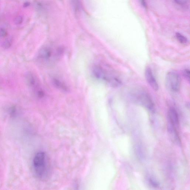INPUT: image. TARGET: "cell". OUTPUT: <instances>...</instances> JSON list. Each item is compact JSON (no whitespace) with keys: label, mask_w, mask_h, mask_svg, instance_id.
Segmentation results:
<instances>
[{"label":"cell","mask_w":190,"mask_h":190,"mask_svg":"<svg viewBox=\"0 0 190 190\" xmlns=\"http://www.w3.org/2000/svg\"><path fill=\"white\" fill-rule=\"evenodd\" d=\"M33 168L35 175L39 179L45 180L49 176V161L44 152H39L35 155L33 160Z\"/></svg>","instance_id":"cell-1"},{"label":"cell","mask_w":190,"mask_h":190,"mask_svg":"<svg viewBox=\"0 0 190 190\" xmlns=\"http://www.w3.org/2000/svg\"><path fill=\"white\" fill-rule=\"evenodd\" d=\"M92 71L94 76L96 79L106 82L113 87H118L121 84L119 79L111 74L101 66H94Z\"/></svg>","instance_id":"cell-2"},{"label":"cell","mask_w":190,"mask_h":190,"mask_svg":"<svg viewBox=\"0 0 190 190\" xmlns=\"http://www.w3.org/2000/svg\"><path fill=\"white\" fill-rule=\"evenodd\" d=\"M131 97L135 103L150 111H153L154 104L150 95L142 90L134 91L131 94Z\"/></svg>","instance_id":"cell-3"},{"label":"cell","mask_w":190,"mask_h":190,"mask_svg":"<svg viewBox=\"0 0 190 190\" xmlns=\"http://www.w3.org/2000/svg\"><path fill=\"white\" fill-rule=\"evenodd\" d=\"M63 52L61 48L44 47L40 50L39 57L47 64H52L60 57Z\"/></svg>","instance_id":"cell-4"},{"label":"cell","mask_w":190,"mask_h":190,"mask_svg":"<svg viewBox=\"0 0 190 190\" xmlns=\"http://www.w3.org/2000/svg\"><path fill=\"white\" fill-rule=\"evenodd\" d=\"M166 83L168 89L172 92H178L181 86V79L180 75L176 72H168L166 77Z\"/></svg>","instance_id":"cell-5"},{"label":"cell","mask_w":190,"mask_h":190,"mask_svg":"<svg viewBox=\"0 0 190 190\" xmlns=\"http://www.w3.org/2000/svg\"><path fill=\"white\" fill-rule=\"evenodd\" d=\"M145 75L147 81L150 87L155 91H158L159 88L158 83L154 77L151 69L150 67L145 69Z\"/></svg>","instance_id":"cell-6"},{"label":"cell","mask_w":190,"mask_h":190,"mask_svg":"<svg viewBox=\"0 0 190 190\" xmlns=\"http://www.w3.org/2000/svg\"><path fill=\"white\" fill-rule=\"evenodd\" d=\"M168 124L176 128L179 125V118L177 111L173 108H171L168 110Z\"/></svg>","instance_id":"cell-7"},{"label":"cell","mask_w":190,"mask_h":190,"mask_svg":"<svg viewBox=\"0 0 190 190\" xmlns=\"http://www.w3.org/2000/svg\"><path fill=\"white\" fill-rule=\"evenodd\" d=\"M168 131L171 139L174 142L178 145L180 144V136L178 133L177 128L168 124Z\"/></svg>","instance_id":"cell-8"},{"label":"cell","mask_w":190,"mask_h":190,"mask_svg":"<svg viewBox=\"0 0 190 190\" xmlns=\"http://www.w3.org/2000/svg\"><path fill=\"white\" fill-rule=\"evenodd\" d=\"M25 79L28 85L31 87H35V91L41 88L39 87L36 78L31 73H27Z\"/></svg>","instance_id":"cell-9"},{"label":"cell","mask_w":190,"mask_h":190,"mask_svg":"<svg viewBox=\"0 0 190 190\" xmlns=\"http://www.w3.org/2000/svg\"><path fill=\"white\" fill-rule=\"evenodd\" d=\"M52 83L55 87L63 91L67 92L69 88L66 84L58 78H54L52 79Z\"/></svg>","instance_id":"cell-10"},{"label":"cell","mask_w":190,"mask_h":190,"mask_svg":"<svg viewBox=\"0 0 190 190\" xmlns=\"http://www.w3.org/2000/svg\"><path fill=\"white\" fill-rule=\"evenodd\" d=\"M176 36L178 41L180 42L181 44H186L188 42V40L187 38L179 32L176 33Z\"/></svg>","instance_id":"cell-11"},{"label":"cell","mask_w":190,"mask_h":190,"mask_svg":"<svg viewBox=\"0 0 190 190\" xmlns=\"http://www.w3.org/2000/svg\"><path fill=\"white\" fill-rule=\"evenodd\" d=\"M148 181L150 185L154 188H157L159 186L160 184L159 182L153 178L149 177L148 178Z\"/></svg>","instance_id":"cell-12"},{"label":"cell","mask_w":190,"mask_h":190,"mask_svg":"<svg viewBox=\"0 0 190 190\" xmlns=\"http://www.w3.org/2000/svg\"><path fill=\"white\" fill-rule=\"evenodd\" d=\"M23 21V18L21 16H19L15 17L14 20V23L16 25H19L22 23Z\"/></svg>","instance_id":"cell-13"},{"label":"cell","mask_w":190,"mask_h":190,"mask_svg":"<svg viewBox=\"0 0 190 190\" xmlns=\"http://www.w3.org/2000/svg\"><path fill=\"white\" fill-rule=\"evenodd\" d=\"M11 46V42L8 40H6L3 43L2 46L5 49H8Z\"/></svg>","instance_id":"cell-14"},{"label":"cell","mask_w":190,"mask_h":190,"mask_svg":"<svg viewBox=\"0 0 190 190\" xmlns=\"http://www.w3.org/2000/svg\"><path fill=\"white\" fill-rule=\"evenodd\" d=\"M190 73L189 70L187 69L184 70V71H183V76L189 81L190 80Z\"/></svg>","instance_id":"cell-15"},{"label":"cell","mask_w":190,"mask_h":190,"mask_svg":"<svg viewBox=\"0 0 190 190\" xmlns=\"http://www.w3.org/2000/svg\"><path fill=\"white\" fill-rule=\"evenodd\" d=\"M175 2L180 6H184L187 4L188 0H174Z\"/></svg>","instance_id":"cell-16"},{"label":"cell","mask_w":190,"mask_h":190,"mask_svg":"<svg viewBox=\"0 0 190 190\" xmlns=\"http://www.w3.org/2000/svg\"><path fill=\"white\" fill-rule=\"evenodd\" d=\"M7 35V32L3 28H0V37H5Z\"/></svg>","instance_id":"cell-17"},{"label":"cell","mask_w":190,"mask_h":190,"mask_svg":"<svg viewBox=\"0 0 190 190\" xmlns=\"http://www.w3.org/2000/svg\"><path fill=\"white\" fill-rule=\"evenodd\" d=\"M16 111H17V110H16V107L15 106L11 107L10 110H9L10 114L12 116L15 115Z\"/></svg>","instance_id":"cell-18"},{"label":"cell","mask_w":190,"mask_h":190,"mask_svg":"<svg viewBox=\"0 0 190 190\" xmlns=\"http://www.w3.org/2000/svg\"><path fill=\"white\" fill-rule=\"evenodd\" d=\"M140 2L141 5H142V6L144 8H147V4L146 2H145V0H139Z\"/></svg>","instance_id":"cell-19"},{"label":"cell","mask_w":190,"mask_h":190,"mask_svg":"<svg viewBox=\"0 0 190 190\" xmlns=\"http://www.w3.org/2000/svg\"><path fill=\"white\" fill-rule=\"evenodd\" d=\"M30 3L29 2H25L24 4V7H27L30 5Z\"/></svg>","instance_id":"cell-20"}]
</instances>
